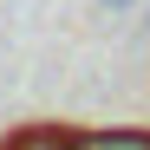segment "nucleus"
Here are the masks:
<instances>
[{"label": "nucleus", "mask_w": 150, "mask_h": 150, "mask_svg": "<svg viewBox=\"0 0 150 150\" xmlns=\"http://www.w3.org/2000/svg\"><path fill=\"white\" fill-rule=\"evenodd\" d=\"M79 150H150V131H79Z\"/></svg>", "instance_id": "f03ea898"}, {"label": "nucleus", "mask_w": 150, "mask_h": 150, "mask_svg": "<svg viewBox=\"0 0 150 150\" xmlns=\"http://www.w3.org/2000/svg\"><path fill=\"white\" fill-rule=\"evenodd\" d=\"M0 150H79V137L59 131V124H26V131H13Z\"/></svg>", "instance_id": "f257e3e1"}, {"label": "nucleus", "mask_w": 150, "mask_h": 150, "mask_svg": "<svg viewBox=\"0 0 150 150\" xmlns=\"http://www.w3.org/2000/svg\"><path fill=\"white\" fill-rule=\"evenodd\" d=\"M105 13H131V7H144V0H98Z\"/></svg>", "instance_id": "7ed1b4c3"}]
</instances>
